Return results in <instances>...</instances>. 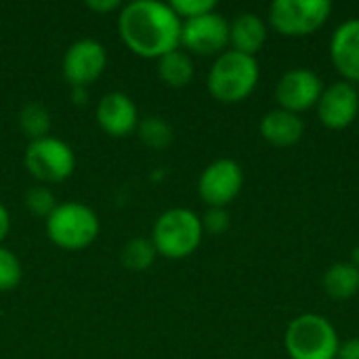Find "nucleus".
<instances>
[{"label": "nucleus", "instance_id": "nucleus-1", "mask_svg": "<svg viewBox=\"0 0 359 359\" xmlns=\"http://www.w3.org/2000/svg\"><path fill=\"white\" fill-rule=\"evenodd\" d=\"M183 21L160 0H135L122 4L118 15V32L126 48L141 59H160L181 48Z\"/></svg>", "mask_w": 359, "mask_h": 359}, {"label": "nucleus", "instance_id": "nucleus-2", "mask_svg": "<svg viewBox=\"0 0 359 359\" xmlns=\"http://www.w3.org/2000/svg\"><path fill=\"white\" fill-rule=\"evenodd\" d=\"M259 78H261V67L257 57L229 48L221 53L210 65L206 76V86L217 101L233 105V103H242L255 93Z\"/></svg>", "mask_w": 359, "mask_h": 359}, {"label": "nucleus", "instance_id": "nucleus-3", "mask_svg": "<svg viewBox=\"0 0 359 359\" xmlns=\"http://www.w3.org/2000/svg\"><path fill=\"white\" fill-rule=\"evenodd\" d=\"M204 238L202 219L191 208H168L164 210L151 227V244L158 257L181 261L191 257Z\"/></svg>", "mask_w": 359, "mask_h": 359}, {"label": "nucleus", "instance_id": "nucleus-4", "mask_svg": "<svg viewBox=\"0 0 359 359\" xmlns=\"http://www.w3.org/2000/svg\"><path fill=\"white\" fill-rule=\"evenodd\" d=\"M341 339L322 313H301L286 326L284 349L290 359H337Z\"/></svg>", "mask_w": 359, "mask_h": 359}, {"label": "nucleus", "instance_id": "nucleus-5", "mask_svg": "<svg viewBox=\"0 0 359 359\" xmlns=\"http://www.w3.org/2000/svg\"><path fill=\"white\" fill-rule=\"evenodd\" d=\"M46 238L61 250L76 252L88 248L101 231L97 212L82 202H63L44 221Z\"/></svg>", "mask_w": 359, "mask_h": 359}, {"label": "nucleus", "instance_id": "nucleus-6", "mask_svg": "<svg viewBox=\"0 0 359 359\" xmlns=\"http://www.w3.org/2000/svg\"><path fill=\"white\" fill-rule=\"evenodd\" d=\"M23 164L38 183L55 185L67 181L74 175L76 154L69 143L48 135L27 143Z\"/></svg>", "mask_w": 359, "mask_h": 359}, {"label": "nucleus", "instance_id": "nucleus-7", "mask_svg": "<svg viewBox=\"0 0 359 359\" xmlns=\"http://www.w3.org/2000/svg\"><path fill=\"white\" fill-rule=\"evenodd\" d=\"M332 13L330 0H273L269 4V25L286 38L316 34Z\"/></svg>", "mask_w": 359, "mask_h": 359}, {"label": "nucleus", "instance_id": "nucleus-8", "mask_svg": "<svg viewBox=\"0 0 359 359\" xmlns=\"http://www.w3.org/2000/svg\"><path fill=\"white\" fill-rule=\"evenodd\" d=\"M244 187V170L231 158L210 162L198 179V196L208 208H227Z\"/></svg>", "mask_w": 359, "mask_h": 359}, {"label": "nucleus", "instance_id": "nucleus-9", "mask_svg": "<svg viewBox=\"0 0 359 359\" xmlns=\"http://www.w3.org/2000/svg\"><path fill=\"white\" fill-rule=\"evenodd\" d=\"M107 67V50L95 38H80L67 46L61 59V74L72 88H86L97 82Z\"/></svg>", "mask_w": 359, "mask_h": 359}, {"label": "nucleus", "instance_id": "nucleus-10", "mask_svg": "<svg viewBox=\"0 0 359 359\" xmlns=\"http://www.w3.org/2000/svg\"><path fill=\"white\" fill-rule=\"evenodd\" d=\"M229 44V21L212 11L194 19H185L181 27V48L189 55H221Z\"/></svg>", "mask_w": 359, "mask_h": 359}, {"label": "nucleus", "instance_id": "nucleus-11", "mask_svg": "<svg viewBox=\"0 0 359 359\" xmlns=\"http://www.w3.org/2000/svg\"><path fill=\"white\" fill-rule=\"evenodd\" d=\"M322 93H324L322 78L307 67H292L284 72L276 84V101L280 109L292 111L297 116L316 107Z\"/></svg>", "mask_w": 359, "mask_h": 359}, {"label": "nucleus", "instance_id": "nucleus-12", "mask_svg": "<svg viewBox=\"0 0 359 359\" xmlns=\"http://www.w3.org/2000/svg\"><path fill=\"white\" fill-rule=\"evenodd\" d=\"M316 109L326 128L345 130L359 118V88L347 80H337L324 86Z\"/></svg>", "mask_w": 359, "mask_h": 359}, {"label": "nucleus", "instance_id": "nucleus-13", "mask_svg": "<svg viewBox=\"0 0 359 359\" xmlns=\"http://www.w3.org/2000/svg\"><path fill=\"white\" fill-rule=\"evenodd\" d=\"M95 118L99 128L114 139H124L133 135L141 120L137 103L126 93L120 90H111L105 97H101L95 109Z\"/></svg>", "mask_w": 359, "mask_h": 359}, {"label": "nucleus", "instance_id": "nucleus-14", "mask_svg": "<svg viewBox=\"0 0 359 359\" xmlns=\"http://www.w3.org/2000/svg\"><path fill=\"white\" fill-rule=\"evenodd\" d=\"M330 61L343 80L359 84V17L343 21L330 38Z\"/></svg>", "mask_w": 359, "mask_h": 359}, {"label": "nucleus", "instance_id": "nucleus-15", "mask_svg": "<svg viewBox=\"0 0 359 359\" xmlns=\"http://www.w3.org/2000/svg\"><path fill=\"white\" fill-rule=\"evenodd\" d=\"M261 137L273 147H292L305 135V122L301 116L286 109H271L261 118Z\"/></svg>", "mask_w": 359, "mask_h": 359}, {"label": "nucleus", "instance_id": "nucleus-16", "mask_svg": "<svg viewBox=\"0 0 359 359\" xmlns=\"http://www.w3.org/2000/svg\"><path fill=\"white\" fill-rule=\"evenodd\" d=\"M267 42V23L257 13H240L229 21V46L231 50L257 57Z\"/></svg>", "mask_w": 359, "mask_h": 359}, {"label": "nucleus", "instance_id": "nucleus-17", "mask_svg": "<svg viewBox=\"0 0 359 359\" xmlns=\"http://www.w3.org/2000/svg\"><path fill=\"white\" fill-rule=\"evenodd\" d=\"M324 292L332 301H349L359 292V267L349 261L334 263L322 278Z\"/></svg>", "mask_w": 359, "mask_h": 359}, {"label": "nucleus", "instance_id": "nucleus-18", "mask_svg": "<svg viewBox=\"0 0 359 359\" xmlns=\"http://www.w3.org/2000/svg\"><path fill=\"white\" fill-rule=\"evenodd\" d=\"M196 74V65L189 53L183 48L170 50L158 59V76L170 88H185Z\"/></svg>", "mask_w": 359, "mask_h": 359}, {"label": "nucleus", "instance_id": "nucleus-19", "mask_svg": "<svg viewBox=\"0 0 359 359\" xmlns=\"http://www.w3.org/2000/svg\"><path fill=\"white\" fill-rule=\"evenodd\" d=\"M17 122H19L21 133H23L29 141H36V139L48 137L50 126H53L50 111H48L42 103H38V101H29V103H25V105L19 109Z\"/></svg>", "mask_w": 359, "mask_h": 359}, {"label": "nucleus", "instance_id": "nucleus-20", "mask_svg": "<svg viewBox=\"0 0 359 359\" xmlns=\"http://www.w3.org/2000/svg\"><path fill=\"white\" fill-rule=\"evenodd\" d=\"M156 257H158V252L149 238H130L120 250L122 265L137 273L147 271L156 263Z\"/></svg>", "mask_w": 359, "mask_h": 359}, {"label": "nucleus", "instance_id": "nucleus-21", "mask_svg": "<svg viewBox=\"0 0 359 359\" xmlns=\"http://www.w3.org/2000/svg\"><path fill=\"white\" fill-rule=\"evenodd\" d=\"M135 133H137L139 141L145 147L156 149V151L166 149L172 143V139H175L172 126L164 118H160V116H147V118L139 120V126H137Z\"/></svg>", "mask_w": 359, "mask_h": 359}, {"label": "nucleus", "instance_id": "nucleus-22", "mask_svg": "<svg viewBox=\"0 0 359 359\" xmlns=\"http://www.w3.org/2000/svg\"><path fill=\"white\" fill-rule=\"evenodd\" d=\"M23 278V267L19 257L6 248L0 246V292H11L21 284Z\"/></svg>", "mask_w": 359, "mask_h": 359}, {"label": "nucleus", "instance_id": "nucleus-23", "mask_svg": "<svg viewBox=\"0 0 359 359\" xmlns=\"http://www.w3.org/2000/svg\"><path fill=\"white\" fill-rule=\"evenodd\" d=\"M25 208L29 215L40 217L46 221V217L57 208V198L46 185H34L25 191Z\"/></svg>", "mask_w": 359, "mask_h": 359}, {"label": "nucleus", "instance_id": "nucleus-24", "mask_svg": "<svg viewBox=\"0 0 359 359\" xmlns=\"http://www.w3.org/2000/svg\"><path fill=\"white\" fill-rule=\"evenodd\" d=\"M168 4L179 15L181 21L194 19V17H200V15H206V13L217 11V2L215 0H172Z\"/></svg>", "mask_w": 359, "mask_h": 359}, {"label": "nucleus", "instance_id": "nucleus-25", "mask_svg": "<svg viewBox=\"0 0 359 359\" xmlns=\"http://www.w3.org/2000/svg\"><path fill=\"white\" fill-rule=\"evenodd\" d=\"M200 219H202V229L208 236H223L231 225V217L227 208H208Z\"/></svg>", "mask_w": 359, "mask_h": 359}, {"label": "nucleus", "instance_id": "nucleus-26", "mask_svg": "<svg viewBox=\"0 0 359 359\" xmlns=\"http://www.w3.org/2000/svg\"><path fill=\"white\" fill-rule=\"evenodd\" d=\"M86 8H90L99 15H107V13L120 11L122 4L118 0H90V2H86Z\"/></svg>", "mask_w": 359, "mask_h": 359}, {"label": "nucleus", "instance_id": "nucleus-27", "mask_svg": "<svg viewBox=\"0 0 359 359\" xmlns=\"http://www.w3.org/2000/svg\"><path fill=\"white\" fill-rule=\"evenodd\" d=\"M337 359H359V337H353V339L341 343Z\"/></svg>", "mask_w": 359, "mask_h": 359}, {"label": "nucleus", "instance_id": "nucleus-28", "mask_svg": "<svg viewBox=\"0 0 359 359\" xmlns=\"http://www.w3.org/2000/svg\"><path fill=\"white\" fill-rule=\"evenodd\" d=\"M8 231H11V215H8L6 206L0 202V246H2V242L6 240Z\"/></svg>", "mask_w": 359, "mask_h": 359}, {"label": "nucleus", "instance_id": "nucleus-29", "mask_svg": "<svg viewBox=\"0 0 359 359\" xmlns=\"http://www.w3.org/2000/svg\"><path fill=\"white\" fill-rule=\"evenodd\" d=\"M86 99H88V93H86V88H72V101L76 103V105H82V103H86Z\"/></svg>", "mask_w": 359, "mask_h": 359}, {"label": "nucleus", "instance_id": "nucleus-30", "mask_svg": "<svg viewBox=\"0 0 359 359\" xmlns=\"http://www.w3.org/2000/svg\"><path fill=\"white\" fill-rule=\"evenodd\" d=\"M349 263H353L355 267H359V246L358 248H353V257H351V261Z\"/></svg>", "mask_w": 359, "mask_h": 359}]
</instances>
